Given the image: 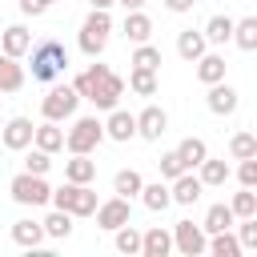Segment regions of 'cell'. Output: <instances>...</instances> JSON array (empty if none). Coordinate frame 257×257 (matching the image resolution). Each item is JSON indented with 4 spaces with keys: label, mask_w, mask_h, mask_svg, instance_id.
Masks as SVG:
<instances>
[{
    "label": "cell",
    "mask_w": 257,
    "mask_h": 257,
    "mask_svg": "<svg viewBox=\"0 0 257 257\" xmlns=\"http://www.w3.org/2000/svg\"><path fill=\"white\" fill-rule=\"evenodd\" d=\"M32 48V80H52L64 72L68 64V52L60 40H40V44H28Z\"/></svg>",
    "instance_id": "cell-1"
},
{
    "label": "cell",
    "mask_w": 257,
    "mask_h": 257,
    "mask_svg": "<svg viewBox=\"0 0 257 257\" xmlns=\"http://www.w3.org/2000/svg\"><path fill=\"white\" fill-rule=\"evenodd\" d=\"M52 197V205L56 209H64V213H76V217H84V213H92L96 209V193L88 189V185H64V189H56V193H48Z\"/></svg>",
    "instance_id": "cell-2"
},
{
    "label": "cell",
    "mask_w": 257,
    "mask_h": 257,
    "mask_svg": "<svg viewBox=\"0 0 257 257\" xmlns=\"http://www.w3.org/2000/svg\"><path fill=\"white\" fill-rule=\"evenodd\" d=\"M8 193H12L20 205H44L52 189L44 185V177H40V173H16V177H12V185H8Z\"/></svg>",
    "instance_id": "cell-3"
},
{
    "label": "cell",
    "mask_w": 257,
    "mask_h": 257,
    "mask_svg": "<svg viewBox=\"0 0 257 257\" xmlns=\"http://www.w3.org/2000/svg\"><path fill=\"white\" fill-rule=\"evenodd\" d=\"M108 28H112L108 12H104V8H92V16H88L84 28H80V48H84L88 56H96V52L104 48V40H108Z\"/></svg>",
    "instance_id": "cell-4"
},
{
    "label": "cell",
    "mask_w": 257,
    "mask_h": 257,
    "mask_svg": "<svg viewBox=\"0 0 257 257\" xmlns=\"http://www.w3.org/2000/svg\"><path fill=\"white\" fill-rule=\"evenodd\" d=\"M100 137H104V124H100L96 116H80V120L72 124V133L64 137V145H68L72 153H88V149L100 145Z\"/></svg>",
    "instance_id": "cell-5"
},
{
    "label": "cell",
    "mask_w": 257,
    "mask_h": 257,
    "mask_svg": "<svg viewBox=\"0 0 257 257\" xmlns=\"http://www.w3.org/2000/svg\"><path fill=\"white\" fill-rule=\"evenodd\" d=\"M76 100H80V96H76V88H72V84H56V88L44 96V104H40V108H44V116H48V120H60V116H72Z\"/></svg>",
    "instance_id": "cell-6"
},
{
    "label": "cell",
    "mask_w": 257,
    "mask_h": 257,
    "mask_svg": "<svg viewBox=\"0 0 257 257\" xmlns=\"http://www.w3.org/2000/svg\"><path fill=\"white\" fill-rule=\"evenodd\" d=\"M92 213H96V225H104V229H120V225H128V197H108V201L96 205Z\"/></svg>",
    "instance_id": "cell-7"
},
{
    "label": "cell",
    "mask_w": 257,
    "mask_h": 257,
    "mask_svg": "<svg viewBox=\"0 0 257 257\" xmlns=\"http://www.w3.org/2000/svg\"><path fill=\"white\" fill-rule=\"evenodd\" d=\"M120 92H124V80L108 68V72L96 80V88H92V96H88V100H92V104H100V108H112V104L120 100Z\"/></svg>",
    "instance_id": "cell-8"
},
{
    "label": "cell",
    "mask_w": 257,
    "mask_h": 257,
    "mask_svg": "<svg viewBox=\"0 0 257 257\" xmlns=\"http://www.w3.org/2000/svg\"><path fill=\"white\" fill-rule=\"evenodd\" d=\"M32 133H36V124H32L28 116H12L8 128H4V149H24V145H32Z\"/></svg>",
    "instance_id": "cell-9"
},
{
    "label": "cell",
    "mask_w": 257,
    "mask_h": 257,
    "mask_svg": "<svg viewBox=\"0 0 257 257\" xmlns=\"http://www.w3.org/2000/svg\"><path fill=\"white\" fill-rule=\"evenodd\" d=\"M169 197H173V201H181V205H193V201L201 197V177H193L189 169H185V173H177V177H173Z\"/></svg>",
    "instance_id": "cell-10"
},
{
    "label": "cell",
    "mask_w": 257,
    "mask_h": 257,
    "mask_svg": "<svg viewBox=\"0 0 257 257\" xmlns=\"http://www.w3.org/2000/svg\"><path fill=\"white\" fill-rule=\"evenodd\" d=\"M165 124H169V116H165V108H157V104H149V108L137 116V133L149 137V141H157V137L165 133Z\"/></svg>",
    "instance_id": "cell-11"
},
{
    "label": "cell",
    "mask_w": 257,
    "mask_h": 257,
    "mask_svg": "<svg viewBox=\"0 0 257 257\" xmlns=\"http://www.w3.org/2000/svg\"><path fill=\"white\" fill-rule=\"evenodd\" d=\"M177 245H181L185 257H197V253L205 249V233H201L193 221H177Z\"/></svg>",
    "instance_id": "cell-12"
},
{
    "label": "cell",
    "mask_w": 257,
    "mask_h": 257,
    "mask_svg": "<svg viewBox=\"0 0 257 257\" xmlns=\"http://www.w3.org/2000/svg\"><path fill=\"white\" fill-rule=\"evenodd\" d=\"M197 60H201V64H197V76H201L205 84L225 80V56H217V52H201Z\"/></svg>",
    "instance_id": "cell-13"
},
{
    "label": "cell",
    "mask_w": 257,
    "mask_h": 257,
    "mask_svg": "<svg viewBox=\"0 0 257 257\" xmlns=\"http://www.w3.org/2000/svg\"><path fill=\"white\" fill-rule=\"evenodd\" d=\"M28 32L20 28V24H12V28H4L0 32V48H4V56H20V52H28Z\"/></svg>",
    "instance_id": "cell-14"
},
{
    "label": "cell",
    "mask_w": 257,
    "mask_h": 257,
    "mask_svg": "<svg viewBox=\"0 0 257 257\" xmlns=\"http://www.w3.org/2000/svg\"><path fill=\"white\" fill-rule=\"evenodd\" d=\"M209 108H213V112H233V108H237V88L217 80V84L209 88Z\"/></svg>",
    "instance_id": "cell-15"
},
{
    "label": "cell",
    "mask_w": 257,
    "mask_h": 257,
    "mask_svg": "<svg viewBox=\"0 0 257 257\" xmlns=\"http://www.w3.org/2000/svg\"><path fill=\"white\" fill-rule=\"evenodd\" d=\"M149 32H153V20H149L145 12H137V8H133V12L124 16V36H128V40H137V44H145V40H149Z\"/></svg>",
    "instance_id": "cell-16"
},
{
    "label": "cell",
    "mask_w": 257,
    "mask_h": 257,
    "mask_svg": "<svg viewBox=\"0 0 257 257\" xmlns=\"http://www.w3.org/2000/svg\"><path fill=\"white\" fill-rule=\"evenodd\" d=\"M104 128H108V137H112V141H128V137L137 133V116H133V112H120V108H116V112L108 116V124H104Z\"/></svg>",
    "instance_id": "cell-17"
},
{
    "label": "cell",
    "mask_w": 257,
    "mask_h": 257,
    "mask_svg": "<svg viewBox=\"0 0 257 257\" xmlns=\"http://www.w3.org/2000/svg\"><path fill=\"white\" fill-rule=\"evenodd\" d=\"M64 177H68V181H76V185H88V181L96 177V165H92L84 153H76V157L64 165Z\"/></svg>",
    "instance_id": "cell-18"
},
{
    "label": "cell",
    "mask_w": 257,
    "mask_h": 257,
    "mask_svg": "<svg viewBox=\"0 0 257 257\" xmlns=\"http://www.w3.org/2000/svg\"><path fill=\"white\" fill-rule=\"evenodd\" d=\"M20 84H24V68L16 64V56H0V88L16 92Z\"/></svg>",
    "instance_id": "cell-19"
},
{
    "label": "cell",
    "mask_w": 257,
    "mask_h": 257,
    "mask_svg": "<svg viewBox=\"0 0 257 257\" xmlns=\"http://www.w3.org/2000/svg\"><path fill=\"white\" fill-rule=\"evenodd\" d=\"M177 153H181L185 169H193V165H201V161L209 157V149H205V141H201V137H185V141L177 145Z\"/></svg>",
    "instance_id": "cell-20"
},
{
    "label": "cell",
    "mask_w": 257,
    "mask_h": 257,
    "mask_svg": "<svg viewBox=\"0 0 257 257\" xmlns=\"http://www.w3.org/2000/svg\"><path fill=\"white\" fill-rule=\"evenodd\" d=\"M40 237H44V225H40V221H16V225H12V241H16V245H32V249H36Z\"/></svg>",
    "instance_id": "cell-21"
},
{
    "label": "cell",
    "mask_w": 257,
    "mask_h": 257,
    "mask_svg": "<svg viewBox=\"0 0 257 257\" xmlns=\"http://www.w3.org/2000/svg\"><path fill=\"white\" fill-rule=\"evenodd\" d=\"M169 245H173V241H169L165 229H149V233L141 237V253H145V257H165Z\"/></svg>",
    "instance_id": "cell-22"
},
{
    "label": "cell",
    "mask_w": 257,
    "mask_h": 257,
    "mask_svg": "<svg viewBox=\"0 0 257 257\" xmlns=\"http://www.w3.org/2000/svg\"><path fill=\"white\" fill-rule=\"evenodd\" d=\"M177 52H181L185 60H197V56L205 52V36H201V32H193V28H189V32H181V36H177Z\"/></svg>",
    "instance_id": "cell-23"
},
{
    "label": "cell",
    "mask_w": 257,
    "mask_h": 257,
    "mask_svg": "<svg viewBox=\"0 0 257 257\" xmlns=\"http://www.w3.org/2000/svg\"><path fill=\"white\" fill-rule=\"evenodd\" d=\"M32 141H36V149H44V153H52V149H60L64 145V133L48 120V124H40L36 133H32Z\"/></svg>",
    "instance_id": "cell-24"
},
{
    "label": "cell",
    "mask_w": 257,
    "mask_h": 257,
    "mask_svg": "<svg viewBox=\"0 0 257 257\" xmlns=\"http://www.w3.org/2000/svg\"><path fill=\"white\" fill-rule=\"evenodd\" d=\"M141 173L137 169H120L116 177H112V189H116V197H133V193H141Z\"/></svg>",
    "instance_id": "cell-25"
},
{
    "label": "cell",
    "mask_w": 257,
    "mask_h": 257,
    "mask_svg": "<svg viewBox=\"0 0 257 257\" xmlns=\"http://www.w3.org/2000/svg\"><path fill=\"white\" fill-rule=\"evenodd\" d=\"M225 177H229L225 161H213V157L201 161V185H225Z\"/></svg>",
    "instance_id": "cell-26"
},
{
    "label": "cell",
    "mask_w": 257,
    "mask_h": 257,
    "mask_svg": "<svg viewBox=\"0 0 257 257\" xmlns=\"http://www.w3.org/2000/svg\"><path fill=\"white\" fill-rule=\"evenodd\" d=\"M141 201H145L149 209H169L173 197H169V185L157 181V185H141Z\"/></svg>",
    "instance_id": "cell-27"
},
{
    "label": "cell",
    "mask_w": 257,
    "mask_h": 257,
    "mask_svg": "<svg viewBox=\"0 0 257 257\" xmlns=\"http://www.w3.org/2000/svg\"><path fill=\"white\" fill-rule=\"evenodd\" d=\"M229 36H233V20H229V16H209V24H205V40L225 44Z\"/></svg>",
    "instance_id": "cell-28"
},
{
    "label": "cell",
    "mask_w": 257,
    "mask_h": 257,
    "mask_svg": "<svg viewBox=\"0 0 257 257\" xmlns=\"http://www.w3.org/2000/svg\"><path fill=\"white\" fill-rule=\"evenodd\" d=\"M229 225H233V209H229V205H209V213H205V229L221 233V229H229Z\"/></svg>",
    "instance_id": "cell-29"
},
{
    "label": "cell",
    "mask_w": 257,
    "mask_h": 257,
    "mask_svg": "<svg viewBox=\"0 0 257 257\" xmlns=\"http://www.w3.org/2000/svg\"><path fill=\"white\" fill-rule=\"evenodd\" d=\"M128 88L141 92V96H153V92H157V76H153V68H137V72L128 76Z\"/></svg>",
    "instance_id": "cell-30"
},
{
    "label": "cell",
    "mask_w": 257,
    "mask_h": 257,
    "mask_svg": "<svg viewBox=\"0 0 257 257\" xmlns=\"http://www.w3.org/2000/svg\"><path fill=\"white\" fill-rule=\"evenodd\" d=\"M229 153H233L237 161H245V157H257V137H253V133H237V137L229 141Z\"/></svg>",
    "instance_id": "cell-31"
},
{
    "label": "cell",
    "mask_w": 257,
    "mask_h": 257,
    "mask_svg": "<svg viewBox=\"0 0 257 257\" xmlns=\"http://www.w3.org/2000/svg\"><path fill=\"white\" fill-rule=\"evenodd\" d=\"M68 217H72V213L56 209V213H48L40 225H44V233H48V237H68V229H72V225H68Z\"/></svg>",
    "instance_id": "cell-32"
},
{
    "label": "cell",
    "mask_w": 257,
    "mask_h": 257,
    "mask_svg": "<svg viewBox=\"0 0 257 257\" xmlns=\"http://www.w3.org/2000/svg\"><path fill=\"white\" fill-rule=\"evenodd\" d=\"M233 32H237V44H241V48H253V44H257V20H253V16L237 20Z\"/></svg>",
    "instance_id": "cell-33"
},
{
    "label": "cell",
    "mask_w": 257,
    "mask_h": 257,
    "mask_svg": "<svg viewBox=\"0 0 257 257\" xmlns=\"http://www.w3.org/2000/svg\"><path fill=\"white\" fill-rule=\"evenodd\" d=\"M229 209H233V217H253V213H257V197H253V189L245 185V193H237Z\"/></svg>",
    "instance_id": "cell-34"
},
{
    "label": "cell",
    "mask_w": 257,
    "mask_h": 257,
    "mask_svg": "<svg viewBox=\"0 0 257 257\" xmlns=\"http://www.w3.org/2000/svg\"><path fill=\"white\" fill-rule=\"evenodd\" d=\"M237 253H241V245L229 237V229H221L217 241H213V257H237Z\"/></svg>",
    "instance_id": "cell-35"
},
{
    "label": "cell",
    "mask_w": 257,
    "mask_h": 257,
    "mask_svg": "<svg viewBox=\"0 0 257 257\" xmlns=\"http://www.w3.org/2000/svg\"><path fill=\"white\" fill-rule=\"evenodd\" d=\"M116 249H120V253H141V233L120 225V233H116Z\"/></svg>",
    "instance_id": "cell-36"
},
{
    "label": "cell",
    "mask_w": 257,
    "mask_h": 257,
    "mask_svg": "<svg viewBox=\"0 0 257 257\" xmlns=\"http://www.w3.org/2000/svg\"><path fill=\"white\" fill-rule=\"evenodd\" d=\"M133 64H137V68H157V64H161V52H157L153 44H141L137 56H133Z\"/></svg>",
    "instance_id": "cell-37"
},
{
    "label": "cell",
    "mask_w": 257,
    "mask_h": 257,
    "mask_svg": "<svg viewBox=\"0 0 257 257\" xmlns=\"http://www.w3.org/2000/svg\"><path fill=\"white\" fill-rule=\"evenodd\" d=\"M177 173H185V161H181L177 149H169V153L161 157V177H177Z\"/></svg>",
    "instance_id": "cell-38"
},
{
    "label": "cell",
    "mask_w": 257,
    "mask_h": 257,
    "mask_svg": "<svg viewBox=\"0 0 257 257\" xmlns=\"http://www.w3.org/2000/svg\"><path fill=\"white\" fill-rule=\"evenodd\" d=\"M48 165H52V161H48V153H44V149L28 153V173H40V177H44V173H48Z\"/></svg>",
    "instance_id": "cell-39"
},
{
    "label": "cell",
    "mask_w": 257,
    "mask_h": 257,
    "mask_svg": "<svg viewBox=\"0 0 257 257\" xmlns=\"http://www.w3.org/2000/svg\"><path fill=\"white\" fill-rule=\"evenodd\" d=\"M253 181H257V157H245L241 161V185L253 189Z\"/></svg>",
    "instance_id": "cell-40"
},
{
    "label": "cell",
    "mask_w": 257,
    "mask_h": 257,
    "mask_svg": "<svg viewBox=\"0 0 257 257\" xmlns=\"http://www.w3.org/2000/svg\"><path fill=\"white\" fill-rule=\"evenodd\" d=\"M241 241H245V245H257V221H253V217H245V225H241Z\"/></svg>",
    "instance_id": "cell-41"
},
{
    "label": "cell",
    "mask_w": 257,
    "mask_h": 257,
    "mask_svg": "<svg viewBox=\"0 0 257 257\" xmlns=\"http://www.w3.org/2000/svg\"><path fill=\"white\" fill-rule=\"evenodd\" d=\"M48 4H52V0H20V8H24V12H32V16H40Z\"/></svg>",
    "instance_id": "cell-42"
},
{
    "label": "cell",
    "mask_w": 257,
    "mask_h": 257,
    "mask_svg": "<svg viewBox=\"0 0 257 257\" xmlns=\"http://www.w3.org/2000/svg\"><path fill=\"white\" fill-rule=\"evenodd\" d=\"M173 12H185V8H193V0H165Z\"/></svg>",
    "instance_id": "cell-43"
},
{
    "label": "cell",
    "mask_w": 257,
    "mask_h": 257,
    "mask_svg": "<svg viewBox=\"0 0 257 257\" xmlns=\"http://www.w3.org/2000/svg\"><path fill=\"white\" fill-rule=\"evenodd\" d=\"M120 4H124V8H141L145 0H120Z\"/></svg>",
    "instance_id": "cell-44"
},
{
    "label": "cell",
    "mask_w": 257,
    "mask_h": 257,
    "mask_svg": "<svg viewBox=\"0 0 257 257\" xmlns=\"http://www.w3.org/2000/svg\"><path fill=\"white\" fill-rule=\"evenodd\" d=\"M108 4H112V0H92V8H108Z\"/></svg>",
    "instance_id": "cell-45"
}]
</instances>
